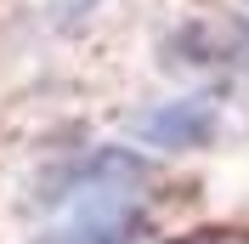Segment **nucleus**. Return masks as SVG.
Instances as JSON below:
<instances>
[{"mask_svg":"<svg viewBox=\"0 0 249 244\" xmlns=\"http://www.w3.org/2000/svg\"><path fill=\"white\" fill-rule=\"evenodd\" d=\"M136 137L147 148H164V153H193L215 137V108L204 97H176V102H159L153 114L136 120Z\"/></svg>","mask_w":249,"mask_h":244,"instance_id":"nucleus-1","label":"nucleus"},{"mask_svg":"<svg viewBox=\"0 0 249 244\" xmlns=\"http://www.w3.org/2000/svg\"><path fill=\"white\" fill-rule=\"evenodd\" d=\"M40 244H142V222L124 210L119 199H85L57 233H46Z\"/></svg>","mask_w":249,"mask_h":244,"instance_id":"nucleus-2","label":"nucleus"},{"mask_svg":"<svg viewBox=\"0 0 249 244\" xmlns=\"http://www.w3.org/2000/svg\"><path fill=\"white\" fill-rule=\"evenodd\" d=\"M51 6H57V12H91L96 0H51Z\"/></svg>","mask_w":249,"mask_h":244,"instance_id":"nucleus-3","label":"nucleus"},{"mask_svg":"<svg viewBox=\"0 0 249 244\" xmlns=\"http://www.w3.org/2000/svg\"><path fill=\"white\" fill-rule=\"evenodd\" d=\"M187 244H238V239H187Z\"/></svg>","mask_w":249,"mask_h":244,"instance_id":"nucleus-4","label":"nucleus"}]
</instances>
